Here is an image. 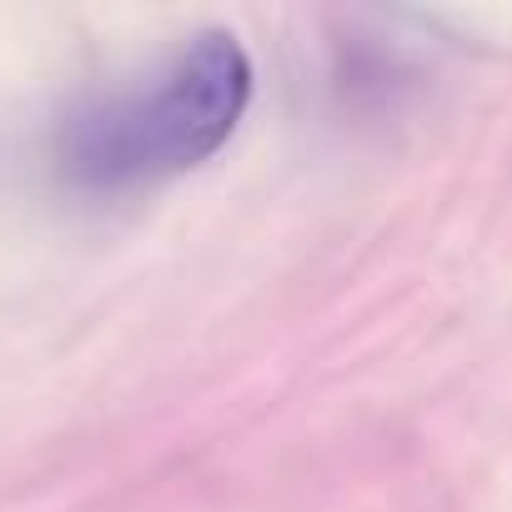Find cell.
<instances>
[{
    "mask_svg": "<svg viewBox=\"0 0 512 512\" xmlns=\"http://www.w3.org/2000/svg\"><path fill=\"white\" fill-rule=\"evenodd\" d=\"M251 101V61L231 31L196 36L151 86L81 111L61 136V161L81 186H141L176 176L226 146Z\"/></svg>",
    "mask_w": 512,
    "mask_h": 512,
    "instance_id": "1",
    "label": "cell"
}]
</instances>
